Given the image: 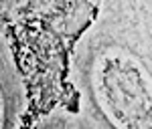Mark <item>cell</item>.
I'll return each mask as SVG.
<instances>
[{"mask_svg": "<svg viewBox=\"0 0 152 129\" xmlns=\"http://www.w3.org/2000/svg\"><path fill=\"white\" fill-rule=\"evenodd\" d=\"M85 91L104 127L152 129L150 73L132 53L102 48L87 67Z\"/></svg>", "mask_w": 152, "mask_h": 129, "instance_id": "6da1fadb", "label": "cell"}, {"mask_svg": "<svg viewBox=\"0 0 152 129\" xmlns=\"http://www.w3.org/2000/svg\"><path fill=\"white\" fill-rule=\"evenodd\" d=\"M18 115V97L6 79L0 77V129H16Z\"/></svg>", "mask_w": 152, "mask_h": 129, "instance_id": "7a4b0ae2", "label": "cell"}, {"mask_svg": "<svg viewBox=\"0 0 152 129\" xmlns=\"http://www.w3.org/2000/svg\"><path fill=\"white\" fill-rule=\"evenodd\" d=\"M43 129H107V127H104L99 121L81 117V115L61 113V115H55V117L49 119L43 125Z\"/></svg>", "mask_w": 152, "mask_h": 129, "instance_id": "3957f363", "label": "cell"}]
</instances>
